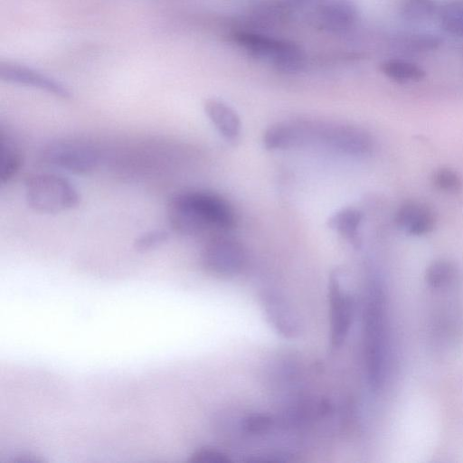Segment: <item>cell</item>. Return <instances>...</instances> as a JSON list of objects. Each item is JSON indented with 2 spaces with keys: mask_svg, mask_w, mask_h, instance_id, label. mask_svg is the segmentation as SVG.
Masks as SVG:
<instances>
[{
  "mask_svg": "<svg viewBox=\"0 0 463 463\" xmlns=\"http://www.w3.org/2000/svg\"><path fill=\"white\" fill-rule=\"evenodd\" d=\"M319 0H283V6L290 11L302 10Z\"/></svg>",
  "mask_w": 463,
  "mask_h": 463,
  "instance_id": "26",
  "label": "cell"
},
{
  "mask_svg": "<svg viewBox=\"0 0 463 463\" xmlns=\"http://www.w3.org/2000/svg\"><path fill=\"white\" fill-rule=\"evenodd\" d=\"M310 137L307 127L291 123H276L263 135V145L269 150L290 148L300 146Z\"/></svg>",
  "mask_w": 463,
  "mask_h": 463,
  "instance_id": "11",
  "label": "cell"
},
{
  "mask_svg": "<svg viewBox=\"0 0 463 463\" xmlns=\"http://www.w3.org/2000/svg\"><path fill=\"white\" fill-rule=\"evenodd\" d=\"M262 298L265 313L270 324L284 335H296L299 324L288 305L276 293H265Z\"/></svg>",
  "mask_w": 463,
  "mask_h": 463,
  "instance_id": "13",
  "label": "cell"
},
{
  "mask_svg": "<svg viewBox=\"0 0 463 463\" xmlns=\"http://www.w3.org/2000/svg\"><path fill=\"white\" fill-rule=\"evenodd\" d=\"M274 68L283 73H297L305 65V53L297 43L285 40V43L272 64Z\"/></svg>",
  "mask_w": 463,
  "mask_h": 463,
  "instance_id": "18",
  "label": "cell"
},
{
  "mask_svg": "<svg viewBox=\"0 0 463 463\" xmlns=\"http://www.w3.org/2000/svg\"><path fill=\"white\" fill-rule=\"evenodd\" d=\"M22 157L16 147L8 140L2 141L0 180L2 184L10 181L19 171Z\"/></svg>",
  "mask_w": 463,
  "mask_h": 463,
  "instance_id": "22",
  "label": "cell"
},
{
  "mask_svg": "<svg viewBox=\"0 0 463 463\" xmlns=\"http://www.w3.org/2000/svg\"><path fill=\"white\" fill-rule=\"evenodd\" d=\"M245 261L243 247L232 239H214L206 244L202 253L203 268L221 277H232L240 273Z\"/></svg>",
  "mask_w": 463,
  "mask_h": 463,
  "instance_id": "6",
  "label": "cell"
},
{
  "mask_svg": "<svg viewBox=\"0 0 463 463\" xmlns=\"http://www.w3.org/2000/svg\"><path fill=\"white\" fill-rule=\"evenodd\" d=\"M458 276L454 263L447 260H438L430 264L426 269L425 279L433 288L449 287Z\"/></svg>",
  "mask_w": 463,
  "mask_h": 463,
  "instance_id": "20",
  "label": "cell"
},
{
  "mask_svg": "<svg viewBox=\"0 0 463 463\" xmlns=\"http://www.w3.org/2000/svg\"><path fill=\"white\" fill-rule=\"evenodd\" d=\"M170 238L167 231L155 229L145 232L134 241V248L137 251L146 252L158 248L165 243Z\"/></svg>",
  "mask_w": 463,
  "mask_h": 463,
  "instance_id": "24",
  "label": "cell"
},
{
  "mask_svg": "<svg viewBox=\"0 0 463 463\" xmlns=\"http://www.w3.org/2000/svg\"><path fill=\"white\" fill-rule=\"evenodd\" d=\"M203 109L210 121L224 137L234 139L240 135V118L229 105L216 99H209L204 102Z\"/></svg>",
  "mask_w": 463,
  "mask_h": 463,
  "instance_id": "14",
  "label": "cell"
},
{
  "mask_svg": "<svg viewBox=\"0 0 463 463\" xmlns=\"http://www.w3.org/2000/svg\"><path fill=\"white\" fill-rule=\"evenodd\" d=\"M380 71L397 83L418 82L426 77V71L418 64L399 58L388 59L380 64Z\"/></svg>",
  "mask_w": 463,
  "mask_h": 463,
  "instance_id": "15",
  "label": "cell"
},
{
  "mask_svg": "<svg viewBox=\"0 0 463 463\" xmlns=\"http://www.w3.org/2000/svg\"><path fill=\"white\" fill-rule=\"evenodd\" d=\"M440 28L448 34L463 37V0H450L438 10Z\"/></svg>",
  "mask_w": 463,
  "mask_h": 463,
  "instance_id": "17",
  "label": "cell"
},
{
  "mask_svg": "<svg viewBox=\"0 0 463 463\" xmlns=\"http://www.w3.org/2000/svg\"><path fill=\"white\" fill-rule=\"evenodd\" d=\"M336 275H331L328 284L330 341L335 349L340 348L347 338L355 313L354 298L342 287Z\"/></svg>",
  "mask_w": 463,
  "mask_h": 463,
  "instance_id": "5",
  "label": "cell"
},
{
  "mask_svg": "<svg viewBox=\"0 0 463 463\" xmlns=\"http://www.w3.org/2000/svg\"><path fill=\"white\" fill-rule=\"evenodd\" d=\"M385 334L384 296L379 282L373 280L364 309V354L368 379L374 389L382 385L385 375Z\"/></svg>",
  "mask_w": 463,
  "mask_h": 463,
  "instance_id": "2",
  "label": "cell"
},
{
  "mask_svg": "<svg viewBox=\"0 0 463 463\" xmlns=\"http://www.w3.org/2000/svg\"><path fill=\"white\" fill-rule=\"evenodd\" d=\"M441 43V39L437 35L417 33L402 36L395 42V44L402 52L421 53L437 50Z\"/></svg>",
  "mask_w": 463,
  "mask_h": 463,
  "instance_id": "21",
  "label": "cell"
},
{
  "mask_svg": "<svg viewBox=\"0 0 463 463\" xmlns=\"http://www.w3.org/2000/svg\"><path fill=\"white\" fill-rule=\"evenodd\" d=\"M0 78L5 81L31 86L62 99L71 97L70 90L61 82L23 65L2 61Z\"/></svg>",
  "mask_w": 463,
  "mask_h": 463,
  "instance_id": "8",
  "label": "cell"
},
{
  "mask_svg": "<svg viewBox=\"0 0 463 463\" xmlns=\"http://www.w3.org/2000/svg\"><path fill=\"white\" fill-rule=\"evenodd\" d=\"M363 220V213L351 207L343 208L327 220V226L344 235L354 242H357V232Z\"/></svg>",
  "mask_w": 463,
  "mask_h": 463,
  "instance_id": "16",
  "label": "cell"
},
{
  "mask_svg": "<svg viewBox=\"0 0 463 463\" xmlns=\"http://www.w3.org/2000/svg\"><path fill=\"white\" fill-rule=\"evenodd\" d=\"M316 18L323 30L341 33L354 24L357 9L351 0H321L316 11Z\"/></svg>",
  "mask_w": 463,
  "mask_h": 463,
  "instance_id": "9",
  "label": "cell"
},
{
  "mask_svg": "<svg viewBox=\"0 0 463 463\" xmlns=\"http://www.w3.org/2000/svg\"><path fill=\"white\" fill-rule=\"evenodd\" d=\"M24 198L30 209L40 213H59L76 207L80 200L75 186L65 177L34 174L24 182Z\"/></svg>",
  "mask_w": 463,
  "mask_h": 463,
  "instance_id": "3",
  "label": "cell"
},
{
  "mask_svg": "<svg viewBox=\"0 0 463 463\" xmlns=\"http://www.w3.org/2000/svg\"><path fill=\"white\" fill-rule=\"evenodd\" d=\"M233 40L251 57L267 61L271 64L277 59L285 42V40L249 32L236 33Z\"/></svg>",
  "mask_w": 463,
  "mask_h": 463,
  "instance_id": "12",
  "label": "cell"
},
{
  "mask_svg": "<svg viewBox=\"0 0 463 463\" xmlns=\"http://www.w3.org/2000/svg\"><path fill=\"white\" fill-rule=\"evenodd\" d=\"M394 222L397 227L407 233L420 236L434 230L436 216L432 209L426 203L408 201L397 210Z\"/></svg>",
  "mask_w": 463,
  "mask_h": 463,
  "instance_id": "10",
  "label": "cell"
},
{
  "mask_svg": "<svg viewBox=\"0 0 463 463\" xmlns=\"http://www.w3.org/2000/svg\"><path fill=\"white\" fill-rule=\"evenodd\" d=\"M324 143L342 153L364 156L373 149V139L364 129L352 126L322 127L316 131Z\"/></svg>",
  "mask_w": 463,
  "mask_h": 463,
  "instance_id": "7",
  "label": "cell"
},
{
  "mask_svg": "<svg viewBox=\"0 0 463 463\" xmlns=\"http://www.w3.org/2000/svg\"><path fill=\"white\" fill-rule=\"evenodd\" d=\"M434 0H404L401 6V16L406 22L420 24L428 22L438 14Z\"/></svg>",
  "mask_w": 463,
  "mask_h": 463,
  "instance_id": "19",
  "label": "cell"
},
{
  "mask_svg": "<svg viewBox=\"0 0 463 463\" xmlns=\"http://www.w3.org/2000/svg\"><path fill=\"white\" fill-rule=\"evenodd\" d=\"M229 460L226 453L209 447L197 449L190 458V461L194 463H224Z\"/></svg>",
  "mask_w": 463,
  "mask_h": 463,
  "instance_id": "25",
  "label": "cell"
},
{
  "mask_svg": "<svg viewBox=\"0 0 463 463\" xmlns=\"http://www.w3.org/2000/svg\"><path fill=\"white\" fill-rule=\"evenodd\" d=\"M171 228L182 235H197L210 226L228 229L235 218L231 206L219 195L186 191L172 196L166 205Z\"/></svg>",
  "mask_w": 463,
  "mask_h": 463,
  "instance_id": "1",
  "label": "cell"
},
{
  "mask_svg": "<svg viewBox=\"0 0 463 463\" xmlns=\"http://www.w3.org/2000/svg\"><path fill=\"white\" fill-rule=\"evenodd\" d=\"M432 182L438 189L448 193H458L463 187L460 175L449 167H441L435 171Z\"/></svg>",
  "mask_w": 463,
  "mask_h": 463,
  "instance_id": "23",
  "label": "cell"
},
{
  "mask_svg": "<svg viewBox=\"0 0 463 463\" xmlns=\"http://www.w3.org/2000/svg\"><path fill=\"white\" fill-rule=\"evenodd\" d=\"M42 156L46 163L77 175L92 172L99 161V154L92 146L68 140L48 144Z\"/></svg>",
  "mask_w": 463,
  "mask_h": 463,
  "instance_id": "4",
  "label": "cell"
}]
</instances>
